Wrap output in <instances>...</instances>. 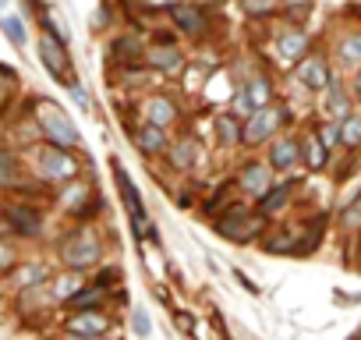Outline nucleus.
I'll list each match as a JSON object with an SVG mask.
<instances>
[{
	"label": "nucleus",
	"mask_w": 361,
	"mask_h": 340,
	"mask_svg": "<svg viewBox=\"0 0 361 340\" xmlns=\"http://www.w3.org/2000/svg\"><path fill=\"white\" fill-rule=\"evenodd\" d=\"M36 124L43 128V135H47L50 142H57V145H64V149H75V145H78V128L68 121V114H64L57 103L39 99V103H36Z\"/></svg>",
	"instance_id": "obj_1"
},
{
	"label": "nucleus",
	"mask_w": 361,
	"mask_h": 340,
	"mask_svg": "<svg viewBox=\"0 0 361 340\" xmlns=\"http://www.w3.org/2000/svg\"><path fill=\"white\" fill-rule=\"evenodd\" d=\"M36 174L47 178V181H71L78 174V163L71 159V149L54 142V145L36 152Z\"/></svg>",
	"instance_id": "obj_2"
},
{
	"label": "nucleus",
	"mask_w": 361,
	"mask_h": 340,
	"mask_svg": "<svg viewBox=\"0 0 361 340\" xmlns=\"http://www.w3.org/2000/svg\"><path fill=\"white\" fill-rule=\"evenodd\" d=\"M61 259L71 266V269H85V266H96L99 262V241L92 231H75L61 241Z\"/></svg>",
	"instance_id": "obj_3"
},
{
	"label": "nucleus",
	"mask_w": 361,
	"mask_h": 340,
	"mask_svg": "<svg viewBox=\"0 0 361 340\" xmlns=\"http://www.w3.org/2000/svg\"><path fill=\"white\" fill-rule=\"evenodd\" d=\"M283 117H287V110H283V107H273V103L252 110L248 121H245V142H262V138H269V135L283 124Z\"/></svg>",
	"instance_id": "obj_4"
},
{
	"label": "nucleus",
	"mask_w": 361,
	"mask_h": 340,
	"mask_svg": "<svg viewBox=\"0 0 361 340\" xmlns=\"http://www.w3.org/2000/svg\"><path fill=\"white\" fill-rule=\"evenodd\" d=\"M262 217V213H259ZM255 213H245V210H231L224 220H220V234L227 238V241H238V245H245V241H252L255 234H259V227H262V220H259Z\"/></svg>",
	"instance_id": "obj_5"
},
{
	"label": "nucleus",
	"mask_w": 361,
	"mask_h": 340,
	"mask_svg": "<svg viewBox=\"0 0 361 340\" xmlns=\"http://www.w3.org/2000/svg\"><path fill=\"white\" fill-rule=\"evenodd\" d=\"M114 178H117L121 195H124V206H128V213H131V220H135V234H138V238H152V227H149V220H145V210H142V202H138V192H135L131 178H128V170H124L117 159H114Z\"/></svg>",
	"instance_id": "obj_6"
},
{
	"label": "nucleus",
	"mask_w": 361,
	"mask_h": 340,
	"mask_svg": "<svg viewBox=\"0 0 361 340\" xmlns=\"http://www.w3.org/2000/svg\"><path fill=\"white\" fill-rule=\"evenodd\" d=\"M39 57H43V68H47L54 78H61L68 89H71V85H78V82H75V75H71L68 54H64V47H61L54 36H43V40H39Z\"/></svg>",
	"instance_id": "obj_7"
},
{
	"label": "nucleus",
	"mask_w": 361,
	"mask_h": 340,
	"mask_svg": "<svg viewBox=\"0 0 361 340\" xmlns=\"http://www.w3.org/2000/svg\"><path fill=\"white\" fill-rule=\"evenodd\" d=\"M110 329V319L99 315L96 308H85V312H75L68 319V333L71 336H103Z\"/></svg>",
	"instance_id": "obj_8"
},
{
	"label": "nucleus",
	"mask_w": 361,
	"mask_h": 340,
	"mask_svg": "<svg viewBox=\"0 0 361 340\" xmlns=\"http://www.w3.org/2000/svg\"><path fill=\"white\" fill-rule=\"evenodd\" d=\"M170 18L177 22L180 32H188V36H202L209 29V18L199 11V4H173L170 8Z\"/></svg>",
	"instance_id": "obj_9"
},
{
	"label": "nucleus",
	"mask_w": 361,
	"mask_h": 340,
	"mask_svg": "<svg viewBox=\"0 0 361 340\" xmlns=\"http://www.w3.org/2000/svg\"><path fill=\"white\" fill-rule=\"evenodd\" d=\"M269 103H273V89H269L266 78H252V82L245 85V92L238 96V110H241V114H252V110L269 107Z\"/></svg>",
	"instance_id": "obj_10"
},
{
	"label": "nucleus",
	"mask_w": 361,
	"mask_h": 340,
	"mask_svg": "<svg viewBox=\"0 0 361 340\" xmlns=\"http://www.w3.org/2000/svg\"><path fill=\"white\" fill-rule=\"evenodd\" d=\"M298 78H301V85H308V89H326V85L333 82L322 57H301V61H298Z\"/></svg>",
	"instance_id": "obj_11"
},
{
	"label": "nucleus",
	"mask_w": 361,
	"mask_h": 340,
	"mask_svg": "<svg viewBox=\"0 0 361 340\" xmlns=\"http://www.w3.org/2000/svg\"><path fill=\"white\" fill-rule=\"evenodd\" d=\"M298 159H301V142H294V138L273 142V149H269V166L273 170H290Z\"/></svg>",
	"instance_id": "obj_12"
},
{
	"label": "nucleus",
	"mask_w": 361,
	"mask_h": 340,
	"mask_svg": "<svg viewBox=\"0 0 361 340\" xmlns=\"http://www.w3.org/2000/svg\"><path fill=\"white\" fill-rule=\"evenodd\" d=\"M149 64L156 68V71H166V75H177L180 68H185V57H180V50L177 47H152L149 50Z\"/></svg>",
	"instance_id": "obj_13"
},
{
	"label": "nucleus",
	"mask_w": 361,
	"mask_h": 340,
	"mask_svg": "<svg viewBox=\"0 0 361 340\" xmlns=\"http://www.w3.org/2000/svg\"><path fill=\"white\" fill-rule=\"evenodd\" d=\"M305 50H308L305 32H283V36L276 40V54H280L283 64H298V61L305 57Z\"/></svg>",
	"instance_id": "obj_14"
},
{
	"label": "nucleus",
	"mask_w": 361,
	"mask_h": 340,
	"mask_svg": "<svg viewBox=\"0 0 361 340\" xmlns=\"http://www.w3.org/2000/svg\"><path fill=\"white\" fill-rule=\"evenodd\" d=\"M301 159H305L308 170H322L326 159H329V145H326V138H322V135H308V138L301 142Z\"/></svg>",
	"instance_id": "obj_15"
},
{
	"label": "nucleus",
	"mask_w": 361,
	"mask_h": 340,
	"mask_svg": "<svg viewBox=\"0 0 361 340\" xmlns=\"http://www.w3.org/2000/svg\"><path fill=\"white\" fill-rule=\"evenodd\" d=\"M241 188L252 192L255 199H262V195L269 192V170H266L262 163H248L245 174H241Z\"/></svg>",
	"instance_id": "obj_16"
},
{
	"label": "nucleus",
	"mask_w": 361,
	"mask_h": 340,
	"mask_svg": "<svg viewBox=\"0 0 361 340\" xmlns=\"http://www.w3.org/2000/svg\"><path fill=\"white\" fill-rule=\"evenodd\" d=\"M173 117H177V107H173L166 96H152V99L145 103V121H149V124H156V128H166Z\"/></svg>",
	"instance_id": "obj_17"
},
{
	"label": "nucleus",
	"mask_w": 361,
	"mask_h": 340,
	"mask_svg": "<svg viewBox=\"0 0 361 340\" xmlns=\"http://www.w3.org/2000/svg\"><path fill=\"white\" fill-rule=\"evenodd\" d=\"M326 114H329L333 121L350 117V99H347L343 85H336V82H329V85H326Z\"/></svg>",
	"instance_id": "obj_18"
},
{
	"label": "nucleus",
	"mask_w": 361,
	"mask_h": 340,
	"mask_svg": "<svg viewBox=\"0 0 361 340\" xmlns=\"http://www.w3.org/2000/svg\"><path fill=\"white\" fill-rule=\"evenodd\" d=\"M8 227H15L18 234H36L39 231V213L25 210V206H11L8 210Z\"/></svg>",
	"instance_id": "obj_19"
},
{
	"label": "nucleus",
	"mask_w": 361,
	"mask_h": 340,
	"mask_svg": "<svg viewBox=\"0 0 361 340\" xmlns=\"http://www.w3.org/2000/svg\"><path fill=\"white\" fill-rule=\"evenodd\" d=\"M216 135H220L227 145H238V142H245V124H241L234 114H220V117H216Z\"/></svg>",
	"instance_id": "obj_20"
},
{
	"label": "nucleus",
	"mask_w": 361,
	"mask_h": 340,
	"mask_svg": "<svg viewBox=\"0 0 361 340\" xmlns=\"http://www.w3.org/2000/svg\"><path fill=\"white\" fill-rule=\"evenodd\" d=\"M290 192H294L290 185H283V188H269V192L262 195V202H259V213H262V217H273V213H276L280 206H287Z\"/></svg>",
	"instance_id": "obj_21"
},
{
	"label": "nucleus",
	"mask_w": 361,
	"mask_h": 340,
	"mask_svg": "<svg viewBox=\"0 0 361 340\" xmlns=\"http://www.w3.org/2000/svg\"><path fill=\"white\" fill-rule=\"evenodd\" d=\"M135 145L142 149V152H159L163 149V128H156V124H149V128H142L138 135H135Z\"/></svg>",
	"instance_id": "obj_22"
},
{
	"label": "nucleus",
	"mask_w": 361,
	"mask_h": 340,
	"mask_svg": "<svg viewBox=\"0 0 361 340\" xmlns=\"http://www.w3.org/2000/svg\"><path fill=\"white\" fill-rule=\"evenodd\" d=\"M99 301H103V287L96 284V287H89V291H85V287L75 291V294L68 298V308H96Z\"/></svg>",
	"instance_id": "obj_23"
},
{
	"label": "nucleus",
	"mask_w": 361,
	"mask_h": 340,
	"mask_svg": "<svg viewBox=\"0 0 361 340\" xmlns=\"http://www.w3.org/2000/svg\"><path fill=\"white\" fill-rule=\"evenodd\" d=\"M170 163L177 166V170H188L192 163H195V142H177L173 149H170Z\"/></svg>",
	"instance_id": "obj_24"
},
{
	"label": "nucleus",
	"mask_w": 361,
	"mask_h": 340,
	"mask_svg": "<svg viewBox=\"0 0 361 340\" xmlns=\"http://www.w3.org/2000/svg\"><path fill=\"white\" fill-rule=\"evenodd\" d=\"M340 61L343 64H361V32H354V36H347L343 43H340Z\"/></svg>",
	"instance_id": "obj_25"
},
{
	"label": "nucleus",
	"mask_w": 361,
	"mask_h": 340,
	"mask_svg": "<svg viewBox=\"0 0 361 340\" xmlns=\"http://www.w3.org/2000/svg\"><path fill=\"white\" fill-rule=\"evenodd\" d=\"M340 135H343V145H357L361 142V114H350L340 121Z\"/></svg>",
	"instance_id": "obj_26"
},
{
	"label": "nucleus",
	"mask_w": 361,
	"mask_h": 340,
	"mask_svg": "<svg viewBox=\"0 0 361 340\" xmlns=\"http://www.w3.org/2000/svg\"><path fill=\"white\" fill-rule=\"evenodd\" d=\"M110 54L117 61H135V57H142V47H138V40H117Z\"/></svg>",
	"instance_id": "obj_27"
},
{
	"label": "nucleus",
	"mask_w": 361,
	"mask_h": 340,
	"mask_svg": "<svg viewBox=\"0 0 361 340\" xmlns=\"http://www.w3.org/2000/svg\"><path fill=\"white\" fill-rule=\"evenodd\" d=\"M85 199H89V188H85V185H71V188L64 192V206H68V210H85Z\"/></svg>",
	"instance_id": "obj_28"
},
{
	"label": "nucleus",
	"mask_w": 361,
	"mask_h": 340,
	"mask_svg": "<svg viewBox=\"0 0 361 340\" xmlns=\"http://www.w3.org/2000/svg\"><path fill=\"white\" fill-rule=\"evenodd\" d=\"M283 8L294 22H305V15L312 11V0H283Z\"/></svg>",
	"instance_id": "obj_29"
},
{
	"label": "nucleus",
	"mask_w": 361,
	"mask_h": 340,
	"mask_svg": "<svg viewBox=\"0 0 361 340\" xmlns=\"http://www.w3.org/2000/svg\"><path fill=\"white\" fill-rule=\"evenodd\" d=\"M4 32H8V40H11L15 47H25V29H22L18 18H4Z\"/></svg>",
	"instance_id": "obj_30"
},
{
	"label": "nucleus",
	"mask_w": 361,
	"mask_h": 340,
	"mask_svg": "<svg viewBox=\"0 0 361 340\" xmlns=\"http://www.w3.org/2000/svg\"><path fill=\"white\" fill-rule=\"evenodd\" d=\"M75 291H82L78 277H64V280H57V284H54V294H57V298H64V301H68Z\"/></svg>",
	"instance_id": "obj_31"
},
{
	"label": "nucleus",
	"mask_w": 361,
	"mask_h": 340,
	"mask_svg": "<svg viewBox=\"0 0 361 340\" xmlns=\"http://www.w3.org/2000/svg\"><path fill=\"white\" fill-rule=\"evenodd\" d=\"M43 277H47V269H43V266H29V269H22V273H18V280H22L18 287H36V280H43Z\"/></svg>",
	"instance_id": "obj_32"
},
{
	"label": "nucleus",
	"mask_w": 361,
	"mask_h": 340,
	"mask_svg": "<svg viewBox=\"0 0 361 340\" xmlns=\"http://www.w3.org/2000/svg\"><path fill=\"white\" fill-rule=\"evenodd\" d=\"M276 8V0H245V11L248 15H269Z\"/></svg>",
	"instance_id": "obj_33"
},
{
	"label": "nucleus",
	"mask_w": 361,
	"mask_h": 340,
	"mask_svg": "<svg viewBox=\"0 0 361 340\" xmlns=\"http://www.w3.org/2000/svg\"><path fill=\"white\" fill-rule=\"evenodd\" d=\"M322 138H326V145H336V142H343V135H340V121L326 124V128H322Z\"/></svg>",
	"instance_id": "obj_34"
},
{
	"label": "nucleus",
	"mask_w": 361,
	"mask_h": 340,
	"mask_svg": "<svg viewBox=\"0 0 361 340\" xmlns=\"http://www.w3.org/2000/svg\"><path fill=\"white\" fill-rule=\"evenodd\" d=\"M131 326H135V333H138V336H149V329H152V322H149V315H145V312H135Z\"/></svg>",
	"instance_id": "obj_35"
},
{
	"label": "nucleus",
	"mask_w": 361,
	"mask_h": 340,
	"mask_svg": "<svg viewBox=\"0 0 361 340\" xmlns=\"http://www.w3.org/2000/svg\"><path fill=\"white\" fill-rule=\"evenodd\" d=\"M340 220H343L347 227H354V224H361V199H357V202H354L350 210H343V217H340Z\"/></svg>",
	"instance_id": "obj_36"
},
{
	"label": "nucleus",
	"mask_w": 361,
	"mask_h": 340,
	"mask_svg": "<svg viewBox=\"0 0 361 340\" xmlns=\"http://www.w3.org/2000/svg\"><path fill=\"white\" fill-rule=\"evenodd\" d=\"M71 96H75V103H78V107H89V96H85L78 85H71Z\"/></svg>",
	"instance_id": "obj_37"
},
{
	"label": "nucleus",
	"mask_w": 361,
	"mask_h": 340,
	"mask_svg": "<svg viewBox=\"0 0 361 340\" xmlns=\"http://www.w3.org/2000/svg\"><path fill=\"white\" fill-rule=\"evenodd\" d=\"M202 4H224V0H202Z\"/></svg>",
	"instance_id": "obj_38"
},
{
	"label": "nucleus",
	"mask_w": 361,
	"mask_h": 340,
	"mask_svg": "<svg viewBox=\"0 0 361 340\" xmlns=\"http://www.w3.org/2000/svg\"><path fill=\"white\" fill-rule=\"evenodd\" d=\"M124 4H128V8H135V4H138V0H124Z\"/></svg>",
	"instance_id": "obj_39"
},
{
	"label": "nucleus",
	"mask_w": 361,
	"mask_h": 340,
	"mask_svg": "<svg viewBox=\"0 0 361 340\" xmlns=\"http://www.w3.org/2000/svg\"><path fill=\"white\" fill-rule=\"evenodd\" d=\"M357 96H361V75H357Z\"/></svg>",
	"instance_id": "obj_40"
},
{
	"label": "nucleus",
	"mask_w": 361,
	"mask_h": 340,
	"mask_svg": "<svg viewBox=\"0 0 361 340\" xmlns=\"http://www.w3.org/2000/svg\"><path fill=\"white\" fill-rule=\"evenodd\" d=\"M78 340H96V336H78Z\"/></svg>",
	"instance_id": "obj_41"
}]
</instances>
